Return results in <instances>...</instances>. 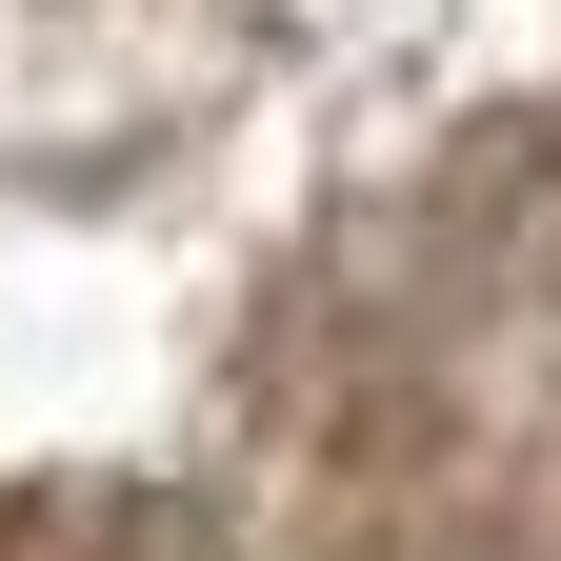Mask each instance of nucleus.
Masks as SVG:
<instances>
[{"label": "nucleus", "instance_id": "f257e3e1", "mask_svg": "<svg viewBox=\"0 0 561 561\" xmlns=\"http://www.w3.org/2000/svg\"><path fill=\"white\" fill-rule=\"evenodd\" d=\"M81 561H201V541H181V522H121V541H81Z\"/></svg>", "mask_w": 561, "mask_h": 561}]
</instances>
